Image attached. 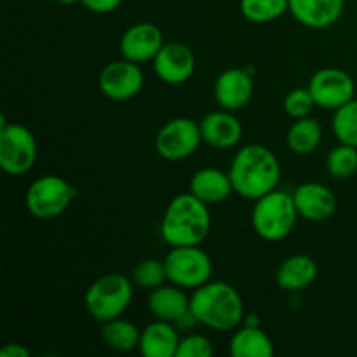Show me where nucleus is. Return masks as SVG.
Segmentation results:
<instances>
[{
	"label": "nucleus",
	"mask_w": 357,
	"mask_h": 357,
	"mask_svg": "<svg viewBox=\"0 0 357 357\" xmlns=\"http://www.w3.org/2000/svg\"><path fill=\"white\" fill-rule=\"evenodd\" d=\"M234 192L250 201L275 190L281 181V164L265 145H246L237 150L229 167Z\"/></svg>",
	"instance_id": "1"
},
{
	"label": "nucleus",
	"mask_w": 357,
	"mask_h": 357,
	"mask_svg": "<svg viewBox=\"0 0 357 357\" xmlns=\"http://www.w3.org/2000/svg\"><path fill=\"white\" fill-rule=\"evenodd\" d=\"M211 230L209 206L190 192L176 195L167 204L160 222V237L171 248L199 246Z\"/></svg>",
	"instance_id": "2"
},
{
	"label": "nucleus",
	"mask_w": 357,
	"mask_h": 357,
	"mask_svg": "<svg viewBox=\"0 0 357 357\" xmlns=\"http://www.w3.org/2000/svg\"><path fill=\"white\" fill-rule=\"evenodd\" d=\"M190 312L199 324L215 331H230L244 323V302L234 286L209 281L194 289Z\"/></svg>",
	"instance_id": "3"
},
{
	"label": "nucleus",
	"mask_w": 357,
	"mask_h": 357,
	"mask_svg": "<svg viewBox=\"0 0 357 357\" xmlns=\"http://www.w3.org/2000/svg\"><path fill=\"white\" fill-rule=\"evenodd\" d=\"M300 215L296 211L293 194L272 190L257 199L251 211V225L257 236L267 243L286 239L295 229Z\"/></svg>",
	"instance_id": "4"
},
{
	"label": "nucleus",
	"mask_w": 357,
	"mask_h": 357,
	"mask_svg": "<svg viewBox=\"0 0 357 357\" xmlns=\"http://www.w3.org/2000/svg\"><path fill=\"white\" fill-rule=\"evenodd\" d=\"M132 284L135 282L131 279L119 272L98 278L84 295V303L89 316L101 324L122 317L132 302Z\"/></svg>",
	"instance_id": "5"
},
{
	"label": "nucleus",
	"mask_w": 357,
	"mask_h": 357,
	"mask_svg": "<svg viewBox=\"0 0 357 357\" xmlns=\"http://www.w3.org/2000/svg\"><path fill=\"white\" fill-rule=\"evenodd\" d=\"M37 139L23 124L0 117V167L10 176H23L37 162Z\"/></svg>",
	"instance_id": "6"
},
{
	"label": "nucleus",
	"mask_w": 357,
	"mask_h": 357,
	"mask_svg": "<svg viewBox=\"0 0 357 357\" xmlns=\"http://www.w3.org/2000/svg\"><path fill=\"white\" fill-rule=\"evenodd\" d=\"M75 197L77 188L70 181L56 174H45L28 187L24 206L33 218L54 220L70 208Z\"/></svg>",
	"instance_id": "7"
},
{
	"label": "nucleus",
	"mask_w": 357,
	"mask_h": 357,
	"mask_svg": "<svg viewBox=\"0 0 357 357\" xmlns=\"http://www.w3.org/2000/svg\"><path fill=\"white\" fill-rule=\"evenodd\" d=\"M167 282L183 289H197L211 281L213 261L199 246H174L164 258Z\"/></svg>",
	"instance_id": "8"
},
{
	"label": "nucleus",
	"mask_w": 357,
	"mask_h": 357,
	"mask_svg": "<svg viewBox=\"0 0 357 357\" xmlns=\"http://www.w3.org/2000/svg\"><path fill=\"white\" fill-rule=\"evenodd\" d=\"M202 143L201 126L188 117H174L159 129L155 149L162 159L178 162L199 150Z\"/></svg>",
	"instance_id": "9"
},
{
	"label": "nucleus",
	"mask_w": 357,
	"mask_h": 357,
	"mask_svg": "<svg viewBox=\"0 0 357 357\" xmlns=\"http://www.w3.org/2000/svg\"><path fill=\"white\" fill-rule=\"evenodd\" d=\"M145 84V75L138 63L122 58L103 66L98 77V87L114 101H128L138 96Z\"/></svg>",
	"instance_id": "10"
},
{
	"label": "nucleus",
	"mask_w": 357,
	"mask_h": 357,
	"mask_svg": "<svg viewBox=\"0 0 357 357\" xmlns=\"http://www.w3.org/2000/svg\"><path fill=\"white\" fill-rule=\"evenodd\" d=\"M309 91L317 107L324 110H337L354 100L356 84L347 72L340 68H321L310 77Z\"/></svg>",
	"instance_id": "11"
},
{
	"label": "nucleus",
	"mask_w": 357,
	"mask_h": 357,
	"mask_svg": "<svg viewBox=\"0 0 357 357\" xmlns=\"http://www.w3.org/2000/svg\"><path fill=\"white\" fill-rule=\"evenodd\" d=\"M153 70L164 84H185L195 72L194 51L181 42H167L153 58Z\"/></svg>",
	"instance_id": "12"
},
{
	"label": "nucleus",
	"mask_w": 357,
	"mask_h": 357,
	"mask_svg": "<svg viewBox=\"0 0 357 357\" xmlns=\"http://www.w3.org/2000/svg\"><path fill=\"white\" fill-rule=\"evenodd\" d=\"M253 91V70L229 68L216 79L215 100L223 110L239 112L250 103Z\"/></svg>",
	"instance_id": "13"
},
{
	"label": "nucleus",
	"mask_w": 357,
	"mask_h": 357,
	"mask_svg": "<svg viewBox=\"0 0 357 357\" xmlns=\"http://www.w3.org/2000/svg\"><path fill=\"white\" fill-rule=\"evenodd\" d=\"M164 45V35L153 23H136L122 33L119 51L122 58L135 63L153 61Z\"/></svg>",
	"instance_id": "14"
},
{
	"label": "nucleus",
	"mask_w": 357,
	"mask_h": 357,
	"mask_svg": "<svg viewBox=\"0 0 357 357\" xmlns=\"http://www.w3.org/2000/svg\"><path fill=\"white\" fill-rule=\"evenodd\" d=\"M293 201H295L300 218H305L314 223L326 222L337 211L335 194L326 185L317 183V181H307V183L298 185L293 192Z\"/></svg>",
	"instance_id": "15"
},
{
	"label": "nucleus",
	"mask_w": 357,
	"mask_h": 357,
	"mask_svg": "<svg viewBox=\"0 0 357 357\" xmlns=\"http://www.w3.org/2000/svg\"><path fill=\"white\" fill-rule=\"evenodd\" d=\"M202 142L211 149L230 150L239 145L243 139V124L239 119L229 110H216L206 115L201 121Z\"/></svg>",
	"instance_id": "16"
},
{
	"label": "nucleus",
	"mask_w": 357,
	"mask_h": 357,
	"mask_svg": "<svg viewBox=\"0 0 357 357\" xmlns=\"http://www.w3.org/2000/svg\"><path fill=\"white\" fill-rule=\"evenodd\" d=\"M345 0H289V13L300 24L312 30L330 28L342 17Z\"/></svg>",
	"instance_id": "17"
},
{
	"label": "nucleus",
	"mask_w": 357,
	"mask_h": 357,
	"mask_svg": "<svg viewBox=\"0 0 357 357\" xmlns=\"http://www.w3.org/2000/svg\"><path fill=\"white\" fill-rule=\"evenodd\" d=\"M149 310L155 319L180 323L187 314H190V296L173 282L162 284L150 291Z\"/></svg>",
	"instance_id": "18"
},
{
	"label": "nucleus",
	"mask_w": 357,
	"mask_h": 357,
	"mask_svg": "<svg viewBox=\"0 0 357 357\" xmlns=\"http://www.w3.org/2000/svg\"><path fill=\"white\" fill-rule=\"evenodd\" d=\"M188 192L211 206L227 201L234 194V185L229 171L225 173L218 167H202L192 174Z\"/></svg>",
	"instance_id": "19"
},
{
	"label": "nucleus",
	"mask_w": 357,
	"mask_h": 357,
	"mask_svg": "<svg viewBox=\"0 0 357 357\" xmlns=\"http://www.w3.org/2000/svg\"><path fill=\"white\" fill-rule=\"evenodd\" d=\"M317 272H319V267L312 257L291 255L279 265L278 272H275V281H278L279 288L284 291L298 293L309 288L316 281Z\"/></svg>",
	"instance_id": "20"
},
{
	"label": "nucleus",
	"mask_w": 357,
	"mask_h": 357,
	"mask_svg": "<svg viewBox=\"0 0 357 357\" xmlns=\"http://www.w3.org/2000/svg\"><path fill=\"white\" fill-rule=\"evenodd\" d=\"M180 337L174 323L155 319L142 330L139 352L145 357H176Z\"/></svg>",
	"instance_id": "21"
},
{
	"label": "nucleus",
	"mask_w": 357,
	"mask_h": 357,
	"mask_svg": "<svg viewBox=\"0 0 357 357\" xmlns=\"http://www.w3.org/2000/svg\"><path fill=\"white\" fill-rule=\"evenodd\" d=\"M229 352L232 357H272L275 349L274 342L260 326L244 324L230 338Z\"/></svg>",
	"instance_id": "22"
},
{
	"label": "nucleus",
	"mask_w": 357,
	"mask_h": 357,
	"mask_svg": "<svg viewBox=\"0 0 357 357\" xmlns=\"http://www.w3.org/2000/svg\"><path fill=\"white\" fill-rule=\"evenodd\" d=\"M323 142V128L314 117L296 119L286 132V145L293 153L309 155L316 152Z\"/></svg>",
	"instance_id": "23"
},
{
	"label": "nucleus",
	"mask_w": 357,
	"mask_h": 357,
	"mask_svg": "<svg viewBox=\"0 0 357 357\" xmlns=\"http://www.w3.org/2000/svg\"><path fill=\"white\" fill-rule=\"evenodd\" d=\"M101 338L114 351L131 352L139 347L142 331L131 321L117 317L101 324Z\"/></svg>",
	"instance_id": "24"
},
{
	"label": "nucleus",
	"mask_w": 357,
	"mask_h": 357,
	"mask_svg": "<svg viewBox=\"0 0 357 357\" xmlns=\"http://www.w3.org/2000/svg\"><path fill=\"white\" fill-rule=\"evenodd\" d=\"M241 13L257 24L272 23L289 10V0H241Z\"/></svg>",
	"instance_id": "25"
},
{
	"label": "nucleus",
	"mask_w": 357,
	"mask_h": 357,
	"mask_svg": "<svg viewBox=\"0 0 357 357\" xmlns=\"http://www.w3.org/2000/svg\"><path fill=\"white\" fill-rule=\"evenodd\" d=\"M326 169L337 180H349L357 173V146L340 143L330 150L326 157Z\"/></svg>",
	"instance_id": "26"
},
{
	"label": "nucleus",
	"mask_w": 357,
	"mask_h": 357,
	"mask_svg": "<svg viewBox=\"0 0 357 357\" xmlns=\"http://www.w3.org/2000/svg\"><path fill=\"white\" fill-rule=\"evenodd\" d=\"M331 129L338 142L357 146V98L335 110Z\"/></svg>",
	"instance_id": "27"
},
{
	"label": "nucleus",
	"mask_w": 357,
	"mask_h": 357,
	"mask_svg": "<svg viewBox=\"0 0 357 357\" xmlns=\"http://www.w3.org/2000/svg\"><path fill=\"white\" fill-rule=\"evenodd\" d=\"M167 274H166V265L164 260H143L142 264H138L132 271V282H135L138 288L146 289V291H152V289L159 288V286L166 284Z\"/></svg>",
	"instance_id": "28"
},
{
	"label": "nucleus",
	"mask_w": 357,
	"mask_h": 357,
	"mask_svg": "<svg viewBox=\"0 0 357 357\" xmlns=\"http://www.w3.org/2000/svg\"><path fill=\"white\" fill-rule=\"evenodd\" d=\"M316 107L317 105L314 101V96L309 91V87H295L284 98V112L293 121L309 117Z\"/></svg>",
	"instance_id": "29"
},
{
	"label": "nucleus",
	"mask_w": 357,
	"mask_h": 357,
	"mask_svg": "<svg viewBox=\"0 0 357 357\" xmlns=\"http://www.w3.org/2000/svg\"><path fill=\"white\" fill-rule=\"evenodd\" d=\"M215 354L211 340L204 335L188 333L180 338L176 349V357H211Z\"/></svg>",
	"instance_id": "30"
},
{
	"label": "nucleus",
	"mask_w": 357,
	"mask_h": 357,
	"mask_svg": "<svg viewBox=\"0 0 357 357\" xmlns=\"http://www.w3.org/2000/svg\"><path fill=\"white\" fill-rule=\"evenodd\" d=\"M80 3L94 14H108L114 13L121 6L122 0H80Z\"/></svg>",
	"instance_id": "31"
},
{
	"label": "nucleus",
	"mask_w": 357,
	"mask_h": 357,
	"mask_svg": "<svg viewBox=\"0 0 357 357\" xmlns=\"http://www.w3.org/2000/svg\"><path fill=\"white\" fill-rule=\"evenodd\" d=\"M2 357H30V351L21 344H6L0 349Z\"/></svg>",
	"instance_id": "32"
},
{
	"label": "nucleus",
	"mask_w": 357,
	"mask_h": 357,
	"mask_svg": "<svg viewBox=\"0 0 357 357\" xmlns=\"http://www.w3.org/2000/svg\"><path fill=\"white\" fill-rule=\"evenodd\" d=\"M244 321H246L248 326H260V317L257 314H251L250 317H244Z\"/></svg>",
	"instance_id": "33"
},
{
	"label": "nucleus",
	"mask_w": 357,
	"mask_h": 357,
	"mask_svg": "<svg viewBox=\"0 0 357 357\" xmlns=\"http://www.w3.org/2000/svg\"><path fill=\"white\" fill-rule=\"evenodd\" d=\"M54 2L61 3V6H73V3L80 2V0H54Z\"/></svg>",
	"instance_id": "34"
}]
</instances>
